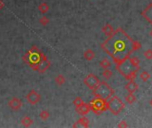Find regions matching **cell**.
Listing matches in <instances>:
<instances>
[{"label":"cell","mask_w":152,"mask_h":128,"mask_svg":"<svg viewBox=\"0 0 152 128\" xmlns=\"http://www.w3.org/2000/svg\"><path fill=\"white\" fill-rule=\"evenodd\" d=\"M133 41L131 37L122 28H118L114 30L112 35L108 37L101 45V47L112 58L116 68H118L127 61L130 55L134 52Z\"/></svg>","instance_id":"obj_1"},{"label":"cell","mask_w":152,"mask_h":128,"mask_svg":"<svg viewBox=\"0 0 152 128\" xmlns=\"http://www.w3.org/2000/svg\"><path fill=\"white\" fill-rule=\"evenodd\" d=\"M92 92L94 97L102 98L107 101L115 94L114 89L105 81H101L99 85Z\"/></svg>","instance_id":"obj_2"},{"label":"cell","mask_w":152,"mask_h":128,"mask_svg":"<svg viewBox=\"0 0 152 128\" xmlns=\"http://www.w3.org/2000/svg\"><path fill=\"white\" fill-rule=\"evenodd\" d=\"M126 107L124 102L117 95H113L107 101V108L113 115H118Z\"/></svg>","instance_id":"obj_3"},{"label":"cell","mask_w":152,"mask_h":128,"mask_svg":"<svg viewBox=\"0 0 152 128\" xmlns=\"http://www.w3.org/2000/svg\"><path fill=\"white\" fill-rule=\"evenodd\" d=\"M90 106H91V110L95 113L96 115H100L101 113L108 110L107 108V100L94 97L91 102H90Z\"/></svg>","instance_id":"obj_4"},{"label":"cell","mask_w":152,"mask_h":128,"mask_svg":"<svg viewBox=\"0 0 152 128\" xmlns=\"http://www.w3.org/2000/svg\"><path fill=\"white\" fill-rule=\"evenodd\" d=\"M50 65H51L50 61L43 53L42 54V57H41V60L32 68V69L33 70H36V71H37L39 73H45L50 68Z\"/></svg>","instance_id":"obj_5"},{"label":"cell","mask_w":152,"mask_h":128,"mask_svg":"<svg viewBox=\"0 0 152 128\" xmlns=\"http://www.w3.org/2000/svg\"><path fill=\"white\" fill-rule=\"evenodd\" d=\"M100 82H101V80L99 79V78H98L97 76H95L94 74H93V73L88 74V75L84 78V83H85V85H86L90 90H92V91L99 85Z\"/></svg>","instance_id":"obj_6"},{"label":"cell","mask_w":152,"mask_h":128,"mask_svg":"<svg viewBox=\"0 0 152 128\" xmlns=\"http://www.w3.org/2000/svg\"><path fill=\"white\" fill-rule=\"evenodd\" d=\"M27 102L31 105H36L41 101V95L35 90H30L26 95Z\"/></svg>","instance_id":"obj_7"},{"label":"cell","mask_w":152,"mask_h":128,"mask_svg":"<svg viewBox=\"0 0 152 128\" xmlns=\"http://www.w3.org/2000/svg\"><path fill=\"white\" fill-rule=\"evenodd\" d=\"M8 107L13 111H18L22 107V102L18 97H12L8 102Z\"/></svg>","instance_id":"obj_8"},{"label":"cell","mask_w":152,"mask_h":128,"mask_svg":"<svg viewBox=\"0 0 152 128\" xmlns=\"http://www.w3.org/2000/svg\"><path fill=\"white\" fill-rule=\"evenodd\" d=\"M142 15L150 24L152 25V1L142 10Z\"/></svg>","instance_id":"obj_9"},{"label":"cell","mask_w":152,"mask_h":128,"mask_svg":"<svg viewBox=\"0 0 152 128\" xmlns=\"http://www.w3.org/2000/svg\"><path fill=\"white\" fill-rule=\"evenodd\" d=\"M76 111L81 115V116H86V114H88L91 111V106L90 103H84L81 107L79 108H76Z\"/></svg>","instance_id":"obj_10"},{"label":"cell","mask_w":152,"mask_h":128,"mask_svg":"<svg viewBox=\"0 0 152 128\" xmlns=\"http://www.w3.org/2000/svg\"><path fill=\"white\" fill-rule=\"evenodd\" d=\"M73 127H89V119L85 117V116H82V118H80L73 126Z\"/></svg>","instance_id":"obj_11"},{"label":"cell","mask_w":152,"mask_h":128,"mask_svg":"<svg viewBox=\"0 0 152 128\" xmlns=\"http://www.w3.org/2000/svg\"><path fill=\"white\" fill-rule=\"evenodd\" d=\"M125 88H126V90H127L128 93H134V92H136L138 90L139 86H138V84L134 80H130L125 86Z\"/></svg>","instance_id":"obj_12"},{"label":"cell","mask_w":152,"mask_h":128,"mask_svg":"<svg viewBox=\"0 0 152 128\" xmlns=\"http://www.w3.org/2000/svg\"><path fill=\"white\" fill-rule=\"evenodd\" d=\"M114 29H113V27H112V25L111 24H110V23H106L102 28V31L107 36V37H110V35H112V33L114 32Z\"/></svg>","instance_id":"obj_13"},{"label":"cell","mask_w":152,"mask_h":128,"mask_svg":"<svg viewBox=\"0 0 152 128\" xmlns=\"http://www.w3.org/2000/svg\"><path fill=\"white\" fill-rule=\"evenodd\" d=\"M33 122H34L33 119L30 117H28V116H24L21 118V120H20V123H21V125L24 127H31L33 125Z\"/></svg>","instance_id":"obj_14"},{"label":"cell","mask_w":152,"mask_h":128,"mask_svg":"<svg viewBox=\"0 0 152 128\" xmlns=\"http://www.w3.org/2000/svg\"><path fill=\"white\" fill-rule=\"evenodd\" d=\"M94 57H95V53H94V52L92 49H87V50L85 51V53H84V58L86 61H93Z\"/></svg>","instance_id":"obj_15"},{"label":"cell","mask_w":152,"mask_h":128,"mask_svg":"<svg viewBox=\"0 0 152 128\" xmlns=\"http://www.w3.org/2000/svg\"><path fill=\"white\" fill-rule=\"evenodd\" d=\"M129 62L131 63V65L136 69H140V63H141V61L139 58L135 57V56H133V57H129L128 59Z\"/></svg>","instance_id":"obj_16"},{"label":"cell","mask_w":152,"mask_h":128,"mask_svg":"<svg viewBox=\"0 0 152 128\" xmlns=\"http://www.w3.org/2000/svg\"><path fill=\"white\" fill-rule=\"evenodd\" d=\"M38 10H39V12H41V13H43V14H45V13H46L48 11H49V9H50V6L48 5V4L47 3H45V2H43V3H41L39 5H38Z\"/></svg>","instance_id":"obj_17"},{"label":"cell","mask_w":152,"mask_h":128,"mask_svg":"<svg viewBox=\"0 0 152 128\" xmlns=\"http://www.w3.org/2000/svg\"><path fill=\"white\" fill-rule=\"evenodd\" d=\"M126 102L128 103V104H134L135 102H136V96L134 94V93H129L126 98H125Z\"/></svg>","instance_id":"obj_18"},{"label":"cell","mask_w":152,"mask_h":128,"mask_svg":"<svg viewBox=\"0 0 152 128\" xmlns=\"http://www.w3.org/2000/svg\"><path fill=\"white\" fill-rule=\"evenodd\" d=\"M54 80H55V83H56L58 86H62V85H64L65 82H66L65 77H64L63 75H61V74H59V75L54 78Z\"/></svg>","instance_id":"obj_19"},{"label":"cell","mask_w":152,"mask_h":128,"mask_svg":"<svg viewBox=\"0 0 152 128\" xmlns=\"http://www.w3.org/2000/svg\"><path fill=\"white\" fill-rule=\"evenodd\" d=\"M100 67L102 68L103 69H109L110 67V61L107 59V58H104L103 60H102L100 61Z\"/></svg>","instance_id":"obj_20"},{"label":"cell","mask_w":152,"mask_h":128,"mask_svg":"<svg viewBox=\"0 0 152 128\" xmlns=\"http://www.w3.org/2000/svg\"><path fill=\"white\" fill-rule=\"evenodd\" d=\"M85 103V102L83 101V99L81 97H76L73 101V104L76 108H79L81 107L83 104Z\"/></svg>","instance_id":"obj_21"},{"label":"cell","mask_w":152,"mask_h":128,"mask_svg":"<svg viewBox=\"0 0 152 128\" xmlns=\"http://www.w3.org/2000/svg\"><path fill=\"white\" fill-rule=\"evenodd\" d=\"M140 78H141L142 81L146 82V81H148V80L151 78V74H150L148 71H142V72L140 74Z\"/></svg>","instance_id":"obj_22"},{"label":"cell","mask_w":152,"mask_h":128,"mask_svg":"<svg viewBox=\"0 0 152 128\" xmlns=\"http://www.w3.org/2000/svg\"><path fill=\"white\" fill-rule=\"evenodd\" d=\"M102 76L103 78H105L106 79H110L112 76H113V72L110 69H105L102 71Z\"/></svg>","instance_id":"obj_23"},{"label":"cell","mask_w":152,"mask_h":128,"mask_svg":"<svg viewBox=\"0 0 152 128\" xmlns=\"http://www.w3.org/2000/svg\"><path fill=\"white\" fill-rule=\"evenodd\" d=\"M49 117H50V113H49L48 110H42V111L39 113V118H40L42 120H46Z\"/></svg>","instance_id":"obj_24"},{"label":"cell","mask_w":152,"mask_h":128,"mask_svg":"<svg viewBox=\"0 0 152 128\" xmlns=\"http://www.w3.org/2000/svg\"><path fill=\"white\" fill-rule=\"evenodd\" d=\"M133 47H134V51H138L142 48V44L140 41H137V40H134L133 41Z\"/></svg>","instance_id":"obj_25"},{"label":"cell","mask_w":152,"mask_h":128,"mask_svg":"<svg viewBox=\"0 0 152 128\" xmlns=\"http://www.w3.org/2000/svg\"><path fill=\"white\" fill-rule=\"evenodd\" d=\"M39 22H40V24H41L42 26H46V25L49 23V19H48L45 15H44V16H42V17L39 19Z\"/></svg>","instance_id":"obj_26"},{"label":"cell","mask_w":152,"mask_h":128,"mask_svg":"<svg viewBox=\"0 0 152 128\" xmlns=\"http://www.w3.org/2000/svg\"><path fill=\"white\" fill-rule=\"evenodd\" d=\"M143 55H144V57H145L147 60H151L152 59V50L151 49H148V50H146V51L143 53Z\"/></svg>","instance_id":"obj_27"},{"label":"cell","mask_w":152,"mask_h":128,"mask_svg":"<svg viewBox=\"0 0 152 128\" xmlns=\"http://www.w3.org/2000/svg\"><path fill=\"white\" fill-rule=\"evenodd\" d=\"M128 126H127V124H126V120H121L119 123H118V127L119 128H122V127H127Z\"/></svg>","instance_id":"obj_28"},{"label":"cell","mask_w":152,"mask_h":128,"mask_svg":"<svg viewBox=\"0 0 152 128\" xmlns=\"http://www.w3.org/2000/svg\"><path fill=\"white\" fill-rule=\"evenodd\" d=\"M4 7V3L3 2V0H0V10H2Z\"/></svg>","instance_id":"obj_29"},{"label":"cell","mask_w":152,"mask_h":128,"mask_svg":"<svg viewBox=\"0 0 152 128\" xmlns=\"http://www.w3.org/2000/svg\"><path fill=\"white\" fill-rule=\"evenodd\" d=\"M150 105L152 107V98L151 99V101H150Z\"/></svg>","instance_id":"obj_30"},{"label":"cell","mask_w":152,"mask_h":128,"mask_svg":"<svg viewBox=\"0 0 152 128\" xmlns=\"http://www.w3.org/2000/svg\"><path fill=\"white\" fill-rule=\"evenodd\" d=\"M150 35H151V37H152V29H151V32H150Z\"/></svg>","instance_id":"obj_31"}]
</instances>
